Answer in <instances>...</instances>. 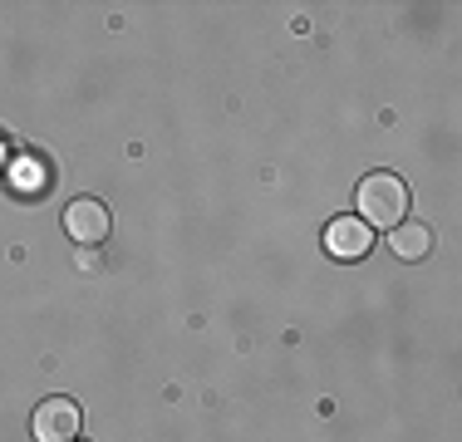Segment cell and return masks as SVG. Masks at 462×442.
I'll list each match as a JSON object with an SVG mask.
<instances>
[{"mask_svg":"<svg viewBox=\"0 0 462 442\" xmlns=\"http://www.w3.org/2000/svg\"><path fill=\"white\" fill-rule=\"evenodd\" d=\"M389 246L399 261H423L428 251H433V226H428V221H399V226L389 231Z\"/></svg>","mask_w":462,"mask_h":442,"instance_id":"obj_5","label":"cell"},{"mask_svg":"<svg viewBox=\"0 0 462 442\" xmlns=\"http://www.w3.org/2000/svg\"><path fill=\"white\" fill-rule=\"evenodd\" d=\"M79 403L74 398H45V403L35 408V418H30V428H35V442H79Z\"/></svg>","mask_w":462,"mask_h":442,"instance_id":"obj_3","label":"cell"},{"mask_svg":"<svg viewBox=\"0 0 462 442\" xmlns=\"http://www.w3.org/2000/svg\"><path fill=\"white\" fill-rule=\"evenodd\" d=\"M369 246H374V231L359 216H335L325 226V251L335 261H365Z\"/></svg>","mask_w":462,"mask_h":442,"instance_id":"obj_4","label":"cell"},{"mask_svg":"<svg viewBox=\"0 0 462 442\" xmlns=\"http://www.w3.org/2000/svg\"><path fill=\"white\" fill-rule=\"evenodd\" d=\"M64 231H69L74 246H104L108 231H114V216H108V207L94 202V197H74V202L64 207Z\"/></svg>","mask_w":462,"mask_h":442,"instance_id":"obj_2","label":"cell"},{"mask_svg":"<svg viewBox=\"0 0 462 442\" xmlns=\"http://www.w3.org/2000/svg\"><path fill=\"white\" fill-rule=\"evenodd\" d=\"M355 207H359V221L365 226H399L409 221V182L393 172H369L365 182L355 187Z\"/></svg>","mask_w":462,"mask_h":442,"instance_id":"obj_1","label":"cell"}]
</instances>
